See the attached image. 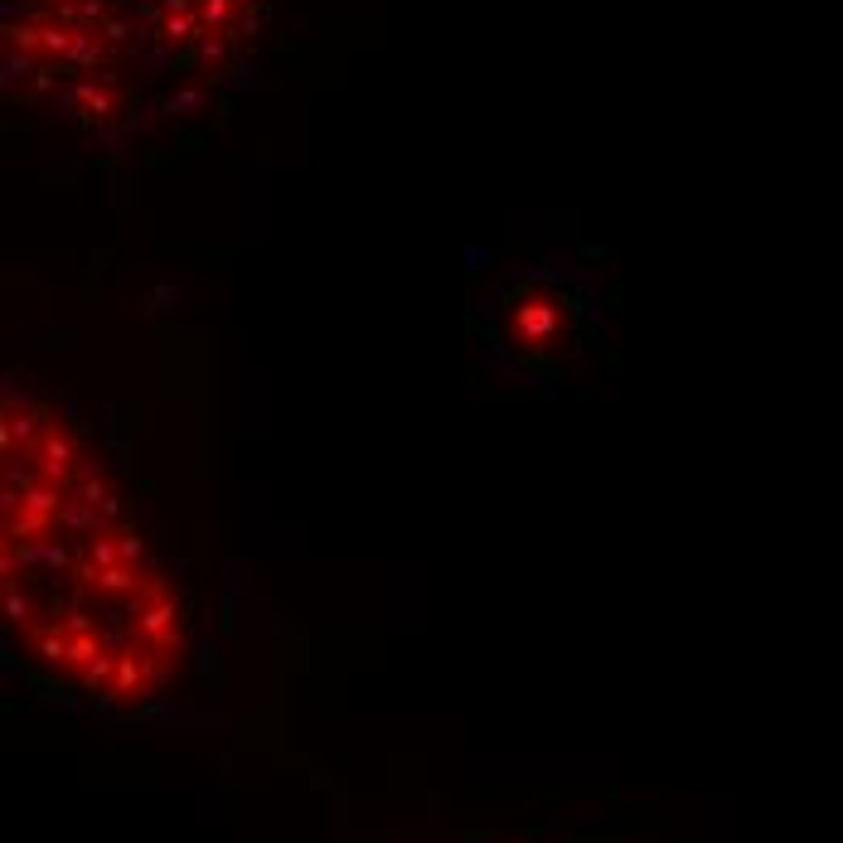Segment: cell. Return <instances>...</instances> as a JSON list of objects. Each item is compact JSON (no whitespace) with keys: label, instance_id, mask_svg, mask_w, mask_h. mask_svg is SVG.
Segmentation results:
<instances>
[{"label":"cell","instance_id":"obj_1","mask_svg":"<svg viewBox=\"0 0 843 843\" xmlns=\"http://www.w3.org/2000/svg\"><path fill=\"white\" fill-rule=\"evenodd\" d=\"M64 577L35 611L25 644L64 669L82 640L117 660L112 699L131 703L175 679L184 611L145 548L102 456L49 403L5 398V587Z\"/></svg>","mask_w":843,"mask_h":843}]
</instances>
